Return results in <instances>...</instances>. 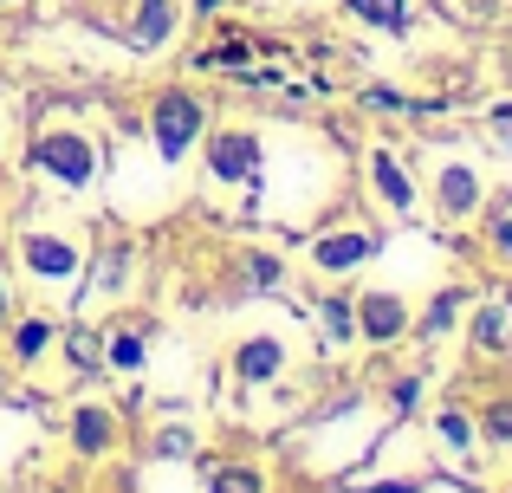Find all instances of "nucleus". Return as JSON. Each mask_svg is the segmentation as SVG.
<instances>
[{"label": "nucleus", "mask_w": 512, "mask_h": 493, "mask_svg": "<svg viewBox=\"0 0 512 493\" xmlns=\"http://www.w3.org/2000/svg\"><path fill=\"white\" fill-rule=\"evenodd\" d=\"M195 130H201V104L188 91H163L156 98V143H163V156H182L195 143Z\"/></svg>", "instance_id": "obj_1"}, {"label": "nucleus", "mask_w": 512, "mask_h": 493, "mask_svg": "<svg viewBox=\"0 0 512 493\" xmlns=\"http://www.w3.org/2000/svg\"><path fill=\"white\" fill-rule=\"evenodd\" d=\"M39 169L46 176H59V182H91V169H98V156H91V143H78V137H39Z\"/></svg>", "instance_id": "obj_2"}, {"label": "nucleus", "mask_w": 512, "mask_h": 493, "mask_svg": "<svg viewBox=\"0 0 512 493\" xmlns=\"http://www.w3.org/2000/svg\"><path fill=\"white\" fill-rule=\"evenodd\" d=\"M253 163H260V150H253V137H214V176L227 182H247Z\"/></svg>", "instance_id": "obj_3"}, {"label": "nucleus", "mask_w": 512, "mask_h": 493, "mask_svg": "<svg viewBox=\"0 0 512 493\" xmlns=\"http://www.w3.org/2000/svg\"><path fill=\"white\" fill-rule=\"evenodd\" d=\"M396 331H402V305L396 299H383V292H376V299H363V338L389 344Z\"/></svg>", "instance_id": "obj_4"}, {"label": "nucleus", "mask_w": 512, "mask_h": 493, "mask_svg": "<svg viewBox=\"0 0 512 493\" xmlns=\"http://www.w3.org/2000/svg\"><path fill=\"white\" fill-rule=\"evenodd\" d=\"M26 260L39 266V273H52V279H65L78 266V253L72 247H59V241H26Z\"/></svg>", "instance_id": "obj_5"}, {"label": "nucleus", "mask_w": 512, "mask_h": 493, "mask_svg": "<svg viewBox=\"0 0 512 493\" xmlns=\"http://www.w3.org/2000/svg\"><path fill=\"white\" fill-rule=\"evenodd\" d=\"M350 13L370 26H383V33H396L402 20H409V0H350Z\"/></svg>", "instance_id": "obj_6"}, {"label": "nucleus", "mask_w": 512, "mask_h": 493, "mask_svg": "<svg viewBox=\"0 0 512 493\" xmlns=\"http://www.w3.org/2000/svg\"><path fill=\"white\" fill-rule=\"evenodd\" d=\"M370 247H376L370 234H338V241H325V247H318V260H325L331 273H338V266H357V260H363Z\"/></svg>", "instance_id": "obj_7"}, {"label": "nucleus", "mask_w": 512, "mask_h": 493, "mask_svg": "<svg viewBox=\"0 0 512 493\" xmlns=\"http://www.w3.org/2000/svg\"><path fill=\"white\" fill-rule=\"evenodd\" d=\"M279 370V344L273 338H260V344H247V351H240V377L247 383H266Z\"/></svg>", "instance_id": "obj_8"}, {"label": "nucleus", "mask_w": 512, "mask_h": 493, "mask_svg": "<svg viewBox=\"0 0 512 493\" xmlns=\"http://www.w3.org/2000/svg\"><path fill=\"white\" fill-rule=\"evenodd\" d=\"M441 202H448V215H467V208L480 202L474 176H467V169H448V176H441Z\"/></svg>", "instance_id": "obj_9"}, {"label": "nucleus", "mask_w": 512, "mask_h": 493, "mask_svg": "<svg viewBox=\"0 0 512 493\" xmlns=\"http://www.w3.org/2000/svg\"><path fill=\"white\" fill-rule=\"evenodd\" d=\"M376 189H383L396 208H409V202H415V189H409V176L396 169V156H376Z\"/></svg>", "instance_id": "obj_10"}, {"label": "nucleus", "mask_w": 512, "mask_h": 493, "mask_svg": "<svg viewBox=\"0 0 512 493\" xmlns=\"http://www.w3.org/2000/svg\"><path fill=\"white\" fill-rule=\"evenodd\" d=\"M72 435H78V448H111V416L104 409H78Z\"/></svg>", "instance_id": "obj_11"}, {"label": "nucleus", "mask_w": 512, "mask_h": 493, "mask_svg": "<svg viewBox=\"0 0 512 493\" xmlns=\"http://www.w3.org/2000/svg\"><path fill=\"white\" fill-rule=\"evenodd\" d=\"M163 33H169V0H143L137 39H143V46H163Z\"/></svg>", "instance_id": "obj_12"}, {"label": "nucleus", "mask_w": 512, "mask_h": 493, "mask_svg": "<svg viewBox=\"0 0 512 493\" xmlns=\"http://www.w3.org/2000/svg\"><path fill=\"white\" fill-rule=\"evenodd\" d=\"M111 364H117V370H137V364H143V338H137V331H117Z\"/></svg>", "instance_id": "obj_13"}, {"label": "nucleus", "mask_w": 512, "mask_h": 493, "mask_svg": "<svg viewBox=\"0 0 512 493\" xmlns=\"http://www.w3.org/2000/svg\"><path fill=\"white\" fill-rule=\"evenodd\" d=\"M46 344H52V325H46V318H33V325H20V357L46 351Z\"/></svg>", "instance_id": "obj_14"}, {"label": "nucleus", "mask_w": 512, "mask_h": 493, "mask_svg": "<svg viewBox=\"0 0 512 493\" xmlns=\"http://www.w3.org/2000/svg\"><path fill=\"white\" fill-rule=\"evenodd\" d=\"M480 344H506V318L500 312H480Z\"/></svg>", "instance_id": "obj_15"}, {"label": "nucleus", "mask_w": 512, "mask_h": 493, "mask_svg": "<svg viewBox=\"0 0 512 493\" xmlns=\"http://www.w3.org/2000/svg\"><path fill=\"white\" fill-rule=\"evenodd\" d=\"M214 493H260V481H253V474H221Z\"/></svg>", "instance_id": "obj_16"}, {"label": "nucleus", "mask_w": 512, "mask_h": 493, "mask_svg": "<svg viewBox=\"0 0 512 493\" xmlns=\"http://www.w3.org/2000/svg\"><path fill=\"white\" fill-rule=\"evenodd\" d=\"M325 318H331V331H338V338H350V305H344V299H331Z\"/></svg>", "instance_id": "obj_17"}, {"label": "nucleus", "mask_w": 512, "mask_h": 493, "mask_svg": "<svg viewBox=\"0 0 512 493\" xmlns=\"http://www.w3.org/2000/svg\"><path fill=\"white\" fill-rule=\"evenodd\" d=\"M487 429L500 435V442H512V403H500V409H493V416H487Z\"/></svg>", "instance_id": "obj_18"}, {"label": "nucleus", "mask_w": 512, "mask_h": 493, "mask_svg": "<svg viewBox=\"0 0 512 493\" xmlns=\"http://www.w3.org/2000/svg\"><path fill=\"white\" fill-rule=\"evenodd\" d=\"M441 435H448L454 448H467V422H461V416H441Z\"/></svg>", "instance_id": "obj_19"}, {"label": "nucleus", "mask_w": 512, "mask_h": 493, "mask_svg": "<svg viewBox=\"0 0 512 493\" xmlns=\"http://www.w3.org/2000/svg\"><path fill=\"white\" fill-rule=\"evenodd\" d=\"M448 318H454V299H435V312H428V331H448Z\"/></svg>", "instance_id": "obj_20"}, {"label": "nucleus", "mask_w": 512, "mask_h": 493, "mask_svg": "<svg viewBox=\"0 0 512 493\" xmlns=\"http://www.w3.org/2000/svg\"><path fill=\"white\" fill-rule=\"evenodd\" d=\"M208 7H221V0H201V13H208Z\"/></svg>", "instance_id": "obj_21"}]
</instances>
